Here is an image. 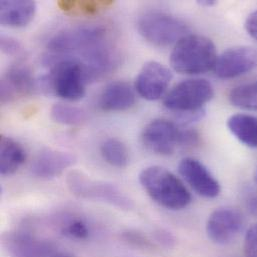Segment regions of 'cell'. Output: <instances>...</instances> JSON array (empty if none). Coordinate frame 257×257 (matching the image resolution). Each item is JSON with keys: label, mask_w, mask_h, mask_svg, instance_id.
<instances>
[{"label": "cell", "mask_w": 257, "mask_h": 257, "mask_svg": "<svg viewBox=\"0 0 257 257\" xmlns=\"http://www.w3.org/2000/svg\"><path fill=\"white\" fill-rule=\"evenodd\" d=\"M214 89L206 79H186L176 84L164 97V107L176 114L181 125L200 120L205 114V105L213 98Z\"/></svg>", "instance_id": "6da1fadb"}, {"label": "cell", "mask_w": 257, "mask_h": 257, "mask_svg": "<svg viewBox=\"0 0 257 257\" xmlns=\"http://www.w3.org/2000/svg\"><path fill=\"white\" fill-rule=\"evenodd\" d=\"M139 182L149 197L169 210H182L191 202L183 181L165 167L152 165L139 174Z\"/></svg>", "instance_id": "7a4b0ae2"}, {"label": "cell", "mask_w": 257, "mask_h": 257, "mask_svg": "<svg viewBox=\"0 0 257 257\" xmlns=\"http://www.w3.org/2000/svg\"><path fill=\"white\" fill-rule=\"evenodd\" d=\"M218 54L211 39L199 34H187L170 54L172 69L180 74L198 75L214 69Z\"/></svg>", "instance_id": "3957f363"}, {"label": "cell", "mask_w": 257, "mask_h": 257, "mask_svg": "<svg viewBox=\"0 0 257 257\" xmlns=\"http://www.w3.org/2000/svg\"><path fill=\"white\" fill-rule=\"evenodd\" d=\"M87 76L81 62L76 58H64L57 61L50 73L40 83L45 90L68 101H77L85 95Z\"/></svg>", "instance_id": "277c9868"}, {"label": "cell", "mask_w": 257, "mask_h": 257, "mask_svg": "<svg viewBox=\"0 0 257 257\" xmlns=\"http://www.w3.org/2000/svg\"><path fill=\"white\" fill-rule=\"evenodd\" d=\"M137 29L145 40L159 47L175 45L189 31L183 20L159 11L142 14L138 18Z\"/></svg>", "instance_id": "5b68a950"}, {"label": "cell", "mask_w": 257, "mask_h": 257, "mask_svg": "<svg viewBox=\"0 0 257 257\" xmlns=\"http://www.w3.org/2000/svg\"><path fill=\"white\" fill-rule=\"evenodd\" d=\"M69 190L77 197L108 203L122 210H130L133 202L116 185L92 179L80 171H71L67 176Z\"/></svg>", "instance_id": "8992f818"}, {"label": "cell", "mask_w": 257, "mask_h": 257, "mask_svg": "<svg viewBox=\"0 0 257 257\" xmlns=\"http://www.w3.org/2000/svg\"><path fill=\"white\" fill-rule=\"evenodd\" d=\"M107 29L100 24H88L63 29L56 33L47 44L55 53H70L84 51L106 39Z\"/></svg>", "instance_id": "52a82bcc"}, {"label": "cell", "mask_w": 257, "mask_h": 257, "mask_svg": "<svg viewBox=\"0 0 257 257\" xmlns=\"http://www.w3.org/2000/svg\"><path fill=\"white\" fill-rule=\"evenodd\" d=\"M183 129L167 119H154L142 131L141 139L144 146L159 155H171L182 148Z\"/></svg>", "instance_id": "ba28073f"}, {"label": "cell", "mask_w": 257, "mask_h": 257, "mask_svg": "<svg viewBox=\"0 0 257 257\" xmlns=\"http://www.w3.org/2000/svg\"><path fill=\"white\" fill-rule=\"evenodd\" d=\"M243 227L244 217L239 210L232 207H221L208 216L206 233L212 242L225 245L236 239Z\"/></svg>", "instance_id": "9c48e42d"}, {"label": "cell", "mask_w": 257, "mask_h": 257, "mask_svg": "<svg viewBox=\"0 0 257 257\" xmlns=\"http://www.w3.org/2000/svg\"><path fill=\"white\" fill-rule=\"evenodd\" d=\"M171 79L169 68L157 61H148L138 72L134 88L142 98L154 101L164 96Z\"/></svg>", "instance_id": "30bf717a"}, {"label": "cell", "mask_w": 257, "mask_h": 257, "mask_svg": "<svg viewBox=\"0 0 257 257\" xmlns=\"http://www.w3.org/2000/svg\"><path fill=\"white\" fill-rule=\"evenodd\" d=\"M257 67V50L250 46H235L218 55L214 72L222 79L235 78Z\"/></svg>", "instance_id": "8fae6325"}, {"label": "cell", "mask_w": 257, "mask_h": 257, "mask_svg": "<svg viewBox=\"0 0 257 257\" xmlns=\"http://www.w3.org/2000/svg\"><path fill=\"white\" fill-rule=\"evenodd\" d=\"M178 171L198 195L215 198L220 194V183L201 161L192 157L183 158L178 164Z\"/></svg>", "instance_id": "7c38bea8"}, {"label": "cell", "mask_w": 257, "mask_h": 257, "mask_svg": "<svg viewBox=\"0 0 257 257\" xmlns=\"http://www.w3.org/2000/svg\"><path fill=\"white\" fill-rule=\"evenodd\" d=\"M2 242L12 257H51L55 253V246L50 241L24 231L9 232Z\"/></svg>", "instance_id": "4fadbf2b"}, {"label": "cell", "mask_w": 257, "mask_h": 257, "mask_svg": "<svg viewBox=\"0 0 257 257\" xmlns=\"http://www.w3.org/2000/svg\"><path fill=\"white\" fill-rule=\"evenodd\" d=\"M75 163V157L69 152L45 148L41 150L31 164V172L41 179H52L61 175Z\"/></svg>", "instance_id": "5bb4252c"}, {"label": "cell", "mask_w": 257, "mask_h": 257, "mask_svg": "<svg viewBox=\"0 0 257 257\" xmlns=\"http://www.w3.org/2000/svg\"><path fill=\"white\" fill-rule=\"evenodd\" d=\"M37 82L31 70L23 64L11 66L1 81V100L10 101L17 96H25L33 93Z\"/></svg>", "instance_id": "9a60e30c"}, {"label": "cell", "mask_w": 257, "mask_h": 257, "mask_svg": "<svg viewBox=\"0 0 257 257\" xmlns=\"http://www.w3.org/2000/svg\"><path fill=\"white\" fill-rule=\"evenodd\" d=\"M135 103V92L125 81L109 83L102 91L99 99L100 107L104 111H125Z\"/></svg>", "instance_id": "2e32d148"}, {"label": "cell", "mask_w": 257, "mask_h": 257, "mask_svg": "<svg viewBox=\"0 0 257 257\" xmlns=\"http://www.w3.org/2000/svg\"><path fill=\"white\" fill-rule=\"evenodd\" d=\"M36 3L29 0H3L0 2V22L4 26L24 27L34 18Z\"/></svg>", "instance_id": "e0dca14e"}, {"label": "cell", "mask_w": 257, "mask_h": 257, "mask_svg": "<svg viewBox=\"0 0 257 257\" xmlns=\"http://www.w3.org/2000/svg\"><path fill=\"white\" fill-rule=\"evenodd\" d=\"M26 151L11 137L0 136V172L2 175L14 174L25 162Z\"/></svg>", "instance_id": "ac0fdd59"}, {"label": "cell", "mask_w": 257, "mask_h": 257, "mask_svg": "<svg viewBox=\"0 0 257 257\" xmlns=\"http://www.w3.org/2000/svg\"><path fill=\"white\" fill-rule=\"evenodd\" d=\"M226 125L239 142L250 148H257L256 116L245 113L233 114L227 119Z\"/></svg>", "instance_id": "d6986e66"}, {"label": "cell", "mask_w": 257, "mask_h": 257, "mask_svg": "<svg viewBox=\"0 0 257 257\" xmlns=\"http://www.w3.org/2000/svg\"><path fill=\"white\" fill-rule=\"evenodd\" d=\"M100 152L103 159L111 166L124 168L128 165V148L119 139H106L100 146Z\"/></svg>", "instance_id": "ffe728a7"}, {"label": "cell", "mask_w": 257, "mask_h": 257, "mask_svg": "<svg viewBox=\"0 0 257 257\" xmlns=\"http://www.w3.org/2000/svg\"><path fill=\"white\" fill-rule=\"evenodd\" d=\"M229 101L238 108L257 111V81L232 88L229 92Z\"/></svg>", "instance_id": "44dd1931"}, {"label": "cell", "mask_w": 257, "mask_h": 257, "mask_svg": "<svg viewBox=\"0 0 257 257\" xmlns=\"http://www.w3.org/2000/svg\"><path fill=\"white\" fill-rule=\"evenodd\" d=\"M50 115L55 122L70 126L80 125L87 118L86 112L83 109L63 103L54 104L50 110Z\"/></svg>", "instance_id": "7402d4cb"}, {"label": "cell", "mask_w": 257, "mask_h": 257, "mask_svg": "<svg viewBox=\"0 0 257 257\" xmlns=\"http://www.w3.org/2000/svg\"><path fill=\"white\" fill-rule=\"evenodd\" d=\"M110 1H61L58 3L59 7L72 14H95L110 6Z\"/></svg>", "instance_id": "603a6c76"}, {"label": "cell", "mask_w": 257, "mask_h": 257, "mask_svg": "<svg viewBox=\"0 0 257 257\" xmlns=\"http://www.w3.org/2000/svg\"><path fill=\"white\" fill-rule=\"evenodd\" d=\"M62 233L69 238L85 240L89 237L90 229L87 223L81 218H71L62 225Z\"/></svg>", "instance_id": "cb8c5ba5"}, {"label": "cell", "mask_w": 257, "mask_h": 257, "mask_svg": "<svg viewBox=\"0 0 257 257\" xmlns=\"http://www.w3.org/2000/svg\"><path fill=\"white\" fill-rule=\"evenodd\" d=\"M122 239L130 246L142 250H150L155 247V243H153L152 240L136 230H127L123 232Z\"/></svg>", "instance_id": "d4e9b609"}, {"label": "cell", "mask_w": 257, "mask_h": 257, "mask_svg": "<svg viewBox=\"0 0 257 257\" xmlns=\"http://www.w3.org/2000/svg\"><path fill=\"white\" fill-rule=\"evenodd\" d=\"M243 249L245 257H257V223L246 231Z\"/></svg>", "instance_id": "484cf974"}, {"label": "cell", "mask_w": 257, "mask_h": 257, "mask_svg": "<svg viewBox=\"0 0 257 257\" xmlns=\"http://www.w3.org/2000/svg\"><path fill=\"white\" fill-rule=\"evenodd\" d=\"M0 45H1L2 52L5 53L6 55L15 56V55L21 54V52H22L21 44L16 39L9 37V36L2 35Z\"/></svg>", "instance_id": "4316f807"}, {"label": "cell", "mask_w": 257, "mask_h": 257, "mask_svg": "<svg viewBox=\"0 0 257 257\" xmlns=\"http://www.w3.org/2000/svg\"><path fill=\"white\" fill-rule=\"evenodd\" d=\"M155 239L157 243L161 244L164 247H172L175 243V239L174 237L170 234V232L166 231V230H158L155 233Z\"/></svg>", "instance_id": "83f0119b"}, {"label": "cell", "mask_w": 257, "mask_h": 257, "mask_svg": "<svg viewBox=\"0 0 257 257\" xmlns=\"http://www.w3.org/2000/svg\"><path fill=\"white\" fill-rule=\"evenodd\" d=\"M244 27L247 31V33L253 38L257 40V10L251 12L244 23Z\"/></svg>", "instance_id": "f1b7e54d"}, {"label": "cell", "mask_w": 257, "mask_h": 257, "mask_svg": "<svg viewBox=\"0 0 257 257\" xmlns=\"http://www.w3.org/2000/svg\"><path fill=\"white\" fill-rule=\"evenodd\" d=\"M246 207H247L249 213L257 218V194L250 195L246 199Z\"/></svg>", "instance_id": "f546056e"}, {"label": "cell", "mask_w": 257, "mask_h": 257, "mask_svg": "<svg viewBox=\"0 0 257 257\" xmlns=\"http://www.w3.org/2000/svg\"><path fill=\"white\" fill-rule=\"evenodd\" d=\"M197 3L202 6V7H212L214 6L217 2L215 0H200V1H197Z\"/></svg>", "instance_id": "4dcf8cb0"}, {"label": "cell", "mask_w": 257, "mask_h": 257, "mask_svg": "<svg viewBox=\"0 0 257 257\" xmlns=\"http://www.w3.org/2000/svg\"><path fill=\"white\" fill-rule=\"evenodd\" d=\"M51 257H74L67 253H62V252H55Z\"/></svg>", "instance_id": "1f68e13d"}, {"label": "cell", "mask_w": 257, "mask_h": 257, "mask_svg": "<svg viewBox=\"0 0 257 257\" xmlns=\"http://www.w3.org/2000/svg\"><path fill=\"white\" fill-rule=\"evenodd\" d=\"M254 181H255V184H256L257 186V168L256 170H255V173H254Z\"/></svg>", "instance_id": "d6a6232c"}]
</instances>
